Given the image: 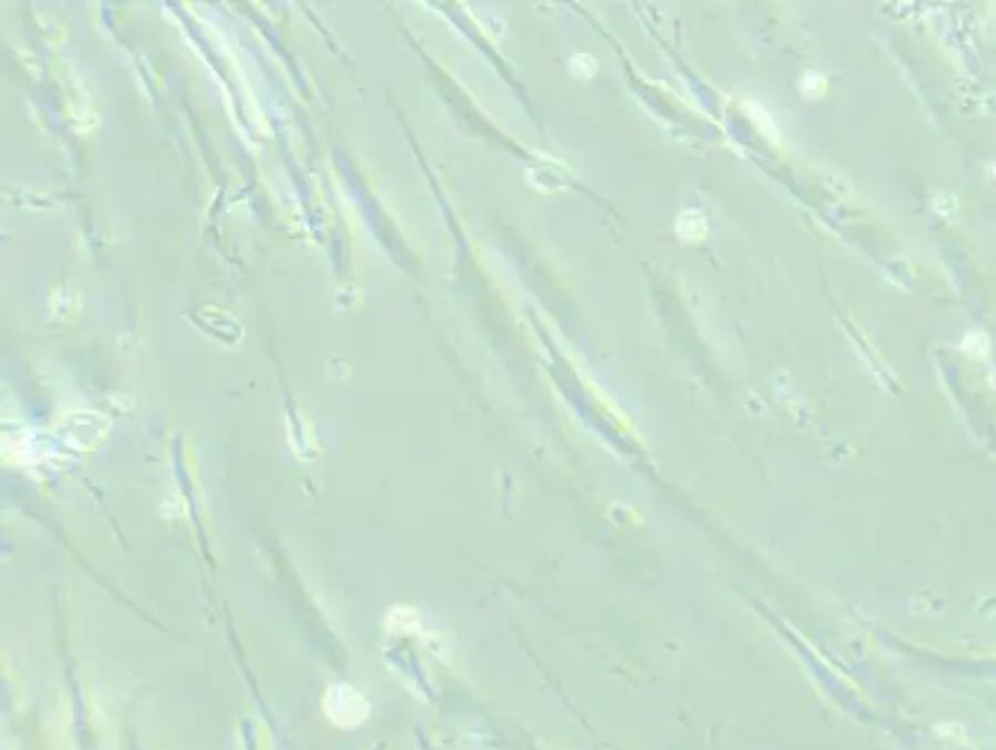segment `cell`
<instances>
[{
    "instance_id": "1",
    "label": "cell",
    "mask_w": 996,
    "mask_h": 750,
    "mask_svg": "<svg viewBox=\"0 0 996 750\" xmlns=\"http://www.w3.org/2000/svg\"><path fill=\"white\" fill-rule=\"evenodd\" d=\"M328 720L342 729H355L366 722L371 707L366 698L351 684H333L324 698Z\"/></svg>"
},
{
    "instance_id": "2",
    "label": "cell",
    "mask_w": 996,
    "mask_h": 750,
    "mask_svg": "<svg viewBox=\"0 0 996 750\" xmlns=\"http://www.w3.org/2000/svg\"><path fill=\"white\" fill-rule=\"evenodd\" d=\"M707 230L709 228H707L704 217L700 213H696V210H687L678 219V233L684 239H702L707 235Z\"/></svg>"
}]
</instances>
